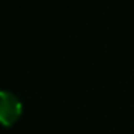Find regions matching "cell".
<instances>
[{
	"label": "cell",
	"mask_w": 134,
	"mask_h": 134,
	"mask_svg": "<svg viewBox=\"0 0 134 134\" xmlns=\"http://www.w3.org/2000/svg\"><path fill=\"white\" fill-rule=\"evenodd\" d=\"M22 114V104L15 94L9 91L0 92V118L4 125H12Z\"/></svg>",
	"instance_id": "6da1fadb"
}]
</instances>
